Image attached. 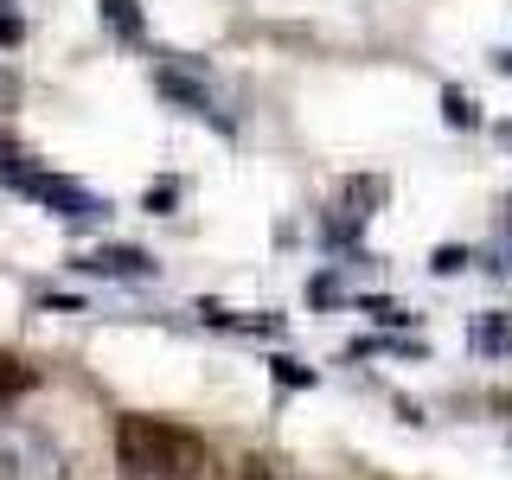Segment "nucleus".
<instances>
[{"mask_svg":"<svg viewBox=\"0 0 512 480\" xmlns=\"http://www.w3.org/2000/svg\"><path fill=\"white\" fill-rule=\"evenodd\" d=\"M116 461L128 480H199L205 442L167 416H122L116 423Z\"/></svg>","mask_w":512,"mask_h":480,"instance_id":"f257e3e1","label":"nucleus"},{"mask_svg":"<svg viewBox=\"0 0 512 480\" xmlns=\"http://www.w3.org/2000/svg\"><path fill=\"white\" fill-rule=\"evenodd\" d=\"M0 480H64V448L32 423L0 429Z\"/></svg>","mask_w":512,"mask_h":480,"instance_id":"f03ea898","label":"nucleus"},{"mask_svg":"<svg viewBox=\"0 0 512 480\" xmlns=\"http://www.w3.org/2000/svg\"><path fill=\"white\" fill-rule=\"evenodd\" d=\"M13 186H20L26 199L52 205L58 218H103V199L84 192V186H71V180H58V173H13Z\"/></svg>","mask_w":512,"mask_h":480,"instance_id":"7ed1b4c3","label":"nucleus"},{"mask_svg":"<svg viewBox=\"0 0 512 480\" xmlns=\"http://www.w3.org/2000/svg\"><path fill=\"white\" fill-rule=\"evenodd\" d=\"M160 96H167V103H180V109H192V116H205L212 128H224V135L237 128L231 109H224V96L205 84L199 71H173V64H167V71H160Z\"/></svg>","mask_w":512,"mask_h":480,"instance_id":"20e7f679","label":"nucleus"},{"mask_svg":"<svg viewBox=\"0 0 512 480\" xmlns=\"http://www.w3.org/2000/svg\"><path fill=\"white\" fill-rule=\"evenodd\" d=\"M378 199H384V180H346L340 205H333V218H327V237H333V244H352V237H359V224L372 218L365 205H378Z\"/></svg>","mask_w":512,"mask_h":480,"instance_id":"39448f33","label":"nucleus"},{"mask_svg":"<svg viewBox=\"0 0 512 480\" xmlns=\"http://www.w3.org/2000/svg\"><path fill=\"white\" fill-rule=\"evenodd\" d=\"M77 269H90V276H154V256L128 250V244H103V250H90Z\"/></svg>","mask_w":512,"mask_h":480,"instance_id":"423d86ee","label":"nucleus"},{"mask_svg":"<svg viewBox=\"0 0 512 480\" xmlns=\"http://www.w3.org/2000/svg\"><path fill=\"white\" fill-rule=\"evenodd\" d=\"M103 20H109V32H116V39H128V45L148 32V26H141V7H135V0H103Z\"/></svg>","mask_w":512,"mask_h":480,"instance_id":"0eeeda50","label":"nucleus"},{"mask_svg":"<svg viewBox=\"0 0 512 480\" xmlns=\"http://www.w3.org/2000/svg\"><path fill=\"white\" fill-rule=\"evenodd\" d=\"M474 352H512L506 314H480V320H474Z\"/></svg>","mask_w":512,"mask_h":480,"instance_id":"6e6552de","label":"nucleus"},{"mask_svg":"<svg viewBox=\"0 0 512 480\" xmlns=\"http://www.w3.org/2000/svg\"><path fill=\"white\" fill-rule=\"evenodd\" d=\"M26 384H32V365H20L13 352H0V404H7V397H20Z\"/></svg>","mask_w":512,"mask_h":480,"instance_id":"1a4fd4ad","label":"nucleus"},{"mask_svg":"<svg viewBox=\"0 0 512 480\" xmlns=\"http://www.w3.org/2000/svg\"><path fill=\"white\" fill-rule=\"evenodd\" d=\"M442 109H448V122H455V128H474V122H480L474 103H468V90H455V84L442 90Z\"/></svg>","mask_w":512,"mask_h":480,"instance_id":"9d476101","label":"nucleus"},{"mask_svg":"<svg viewBox=\"0 0 512 480\" xmlns=\"http://www.w3.org/2000/svg\"><path fill=\"white\" fill-rule=\"evenodd\" d=\"M237 480H288L282 461H269V455H250L244 468H237Z\"/></svg>","mask_w":512,"mask_h":480,"instance_id":"9b49d317","label":"nucleus"},{"mask_svg":"<svg viewBox=\"0 0 512 480\" xmlns=\"http://www.w3.org/2000/svg\"><path fill=\"white\" fill-rule=\"evenodd\" d=\"M461 263H468V250H455V244L436 250V269H442V276H448V269H461Z\"/></svg>","mask_w":512,"mask_h":480,"instance_id":"f8f14e48","label":"nucleus"},{"mask_svg":"<svg viewBox=\"0 0 512 480\" xmlns=\"http://www.w3.org/2000/svg\"><path fill=\"white\" fill-rule=\"evenodd\" d=\"M276 378H282V384H314V372H301V365H288V359L276 365Z\"/></svg>","mask_w":512,"mask_h":480,"instance_id":"ddd939ff","label":"nucleus"},{"mask_svg":"<svg viewBox=\"0 0 512 480\" xmlns=\"http://www.w3.org/2000/svg\"><path fill=\"white\" fill-rule=\"evenodd\" d=\"M0 45H20V20L13 13H0Z\"/></svg>","mask_w":512,"mask_h":480,"instance_id":"4468645a","label":"nucleus"}]
</instances>
